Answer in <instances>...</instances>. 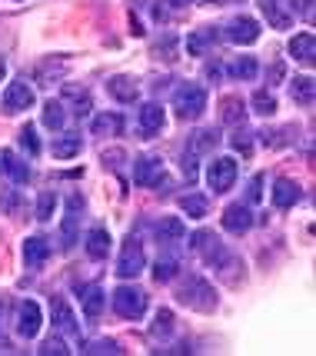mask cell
I'll use <instances>...</instances> for the list:
<instances>
[{"instance_id": "cell-1", "label": "cell", "mask_w": 316, "mask_h": 356, "mask_svg": "<svg viewBox=\"0 0 316 356\" xmlns=\"http://www.w3.org/2000/svg\"><path fill=\"white\" fill-rule=\"evenodd\" d=\"M176 300H180L183 307H190V310H200V313H213V310H217V303H220L217 290H213V286H210L200 273H190V277L183 280V286L176 290Z\"/></svg>"}, {"instance_id": "cell-2", "label": "cell", "mask_w": 316, "mask_h": 356, "mask_svg": "<svg viewBox=\"0 0 316 356\" xmlns=\"http://www.w3.org/2000/svg\"><path fill=\"white\" fill-rule=\"evenodd\" d=\"M190 250H197L200 257H203L210 266H217V270H223V266L230 264L233 257H230V250L223 247L220 240H217V233H210V230H197V233H190Z\"/></svg>"}, {"instance_id": "cell-3", "label": "cell", "mask_w": 316, "mask_h": 356, "mask_svg": "<svg viewBox=\"0 0 316 356\" xmlns=\"http://www.w3.org/2000/svg\"><path fill=\"white\" fill-rule=\"evenodd\" d=\"M174 110L183 120H197L206 110V90L200 83H180L174 93Z\"/></svg>"}, {"instance_id": "cell-4", "label": "cell", "mask_w": 316, "mask_h": 356, "mask_svg": "<svg viewBox=\"0 0 316 356\" xmlns=\"http://www.w3.org/2000/svg\"><path fill=\"white\" fill-rule=\"evenodd\" d=\"M143 266H147V253H143L140 236H126L124 247H120V257H117V277L133 280L143 273Z\"/></svg>"}, {"instance_id": "cell-5", "label": "cell", "mask_w": 316, "mask_h": 356, "mask_svg": "<svg viewBox=\"0 0 316 356\" xmlns=\"http://www.w3.org/2000/svg\"><path fill=\"white\" fill-rule=\"evenodd\" d=\"M237 177H240V167L233 156H213L210 167H206V184H210V190H217V193L233 190Z\"/></svg>"}, {"instance_id": "cell-6", "label": "cell", "mask_w": 316, "mask_h": 356, "mask_svg": "<svg viewBox=\"0 0 316 356\" xmlns=\"http://www.w3.org/2000/svg\"><path fill=\"white\" fill-rule=\"evenodd\" d=\"M110 300H113V310L120 313L124 320H140L147 313V293L137 290V286H117L110 293Z\"/></svg>"}, {"instance_id": "cell-7", "label": "cell", "mask_w": 316, "mask_h": 356, "mask_svg": "<svg viewBox=\"0 0 316 356\" xmlns=\"http://www.w3.org/2000/svg\"><path fill=\"white\" fill-rule=\"evenodd\" d=\"M33 104H37V93H33V87L27 83V80H14V83H7L3 87V97H0V107H3V113H24V110H31Z\"/></svg>"}, {"instance_id": "cell-8", "label": "cell", "mask_w": 316, "mask_h": 356, "mask_svg": "<svg viewBox=\"0 0 316 356\" xmlns=\"http://www.w3.org/2000/svg\"><path fill=\"white\" fill-rule=\"evenodd\" d=\"M223 37H226L230 44H237V47H250V44L260 40V24H256L253 17H247V14H237V17H230V20H226Z\"/></svg>"}, {"instance_id": "cell-9", "label": "cell", "mask_w": 316, "mask_h": 356, "mask_svg": "<svg viewBox=\"0 0 316 356\" xmlns=\"http://www.w3.org/2000/svg\"><path fill=\"white\" fill-rule=\"evenodd\" d=\"M40 323H44V310L37 300H20L17 303V333L24 340H33L40 333Z\"/></svg>"}, {"instance_id": "cell-10", "label": "cell", "mask_w": 316, "mask_h": 356, "mask_svg": "<svg viewBox=\"0 0 316 356\" xmlns=\"http://www.w3.org/2000/svg\"><path fill=\"white\" fill-rule=\"evenodd\" d=\"M80 210H83V200H80L77 193H70V197H67V213H63V223H60V247L63 250H74V247H77Z\"/></svg>"}, {"instance_id": "cell-11", "label": "cell", "mask_w": 316, "mask_h": 356, "mask_svg": "<svg viewBox=\"0 0 316 356\" xmlns=\"http://www.w3.org/2000/svg\"><path fill=\"white\" fill-rule=\"evenodd\" d=\"M133 180L140 186H167V173L157 156H137L133 163Z\"/></svg>"}, {"instance_id": "cell-12", "label": "cell", "mask_w": 316, "mask_h": 356, "mask_svg": "<svg viewBox=\"0 0 316 356\" xmlns=\"http://www.w3.org/2000/svg\"><path fill=\"white\" fill-rule=\"evenodd\" d=\"M0 173L10 177L14 184H31V163H24L14 150H0Z\"/></svg>"}, {"instance_id": "cell-13", "label": "cell", "mask_w": 316, "mask_h": 356, "mask_svg": "<svg viewBox=\"0 0 316 356\" xmlns=\"http://www.w3.org/2000/svg\"><path fill=\"white\" fill-rule=\"evenodd\" d=\"M253 227V213L247 203H230L226 210H223V230L230 233H247Z\"/></svg>"}, {"instance_id": "cell-14", "label": "cell", "mask_w": 316, "mask_h": 356, "mask_svg": "<svg viewBox=\"0 0 316 356\" xmlns=\"http://www.w3.org/2000/svg\"><path fill=\"white\" fill-rule=\"evenodd\" d=\"M153 233H157L160 243H167V247H176V243H183V240H187V227H183V220H180V217L157 220Z\"/></svg>"}, {"instance_id": "cell-15", "label": "cell", "mask_w": 316, "mask_h": 356, "mask_svg": "<svg viewBox=\"0 0 316 356\" xmlns=\"http://www.w3.org/2000/svg\"><path fill=\"white\" fill-rule=\"evenodd\" d=\"M50 310H53V323H57V330H60V333H70V337H77V333H80L77 313L70 310V303H67L63 296H53Z\"/></svg>"}, {"instance_id": "cell-16", "label": "cell", "mask_w": 316, "mask_h": 356, "mask_svg": "<svg viewBox=\"0 0 316 356\" xmlns=\"http://www.w3.org/2000/svg\"><path fill=\"white\" fill-rule=\"evenodd\" d=\"M107 93H110L113 100H120V104H133L140 97V83L133 77H126V74H120V77L107 80Z\"/></svg>"}, {"instance_id": "cell-17", "label": "cell", "mask_w": 316, "mask_h": 356, "mask_svg": "<svg viewBox=\"0 0 316 356\" xmlns=\"http://www.w3.org/2000/svg\"><path fill=\"white\" fill-rule=\"evenodd\" d=\"M163 127H167L163 107H160V104H143L140 107V134L143 137H157Z\"/></svg>"}, {"instance_id": "cell-18", "label": "cell", "mask_w": 316, "mask_h": 356, "mask_svg": "<svg viewBox=\"0 0 316 356\" xmlns=\"http://www.w3.org/2000/svg\"><path fill=\"white\" fill-rule=\"evenodd\" d=\"M303 200V190H300V184L297 180H276L273 184V203L280 207V210H290V207H297V203Z\"/></svg>"}, {"instance_id": "cell-19", "label": "cell", "mask_w": 316, "mask_h": 356, "mask_svg": "<svg viewBox=\"0 0 316 356\" xmlns=\"http://www.w3.org/2000/svg\"><path fill=\"white\" fill-rule=\"evenodd\" d=\"M103 303H107V293H103V286H97V283H87V286H80V307L83 313L97 320L100 313H103Z\"/></svg>"}, {"instance_id": "cell-20", "label": "cell", "mask_w": 316, "mask_h": 356, "mask_svg": "<svg viewBox=\"0 0 316 356\" xmlns=\"http://www.w3.org/2000/svg\"><path fill=\"white\" fill-rule=\"evenodd\" d=\"M47 257H50V243L44 236H27L24 240V260H27L31 270H40V266L47 264Z\"/></svg>"}, {"instance_id": "cell-21", "label": "cell", "mask_w": 316, "mask_h": 356, "mask_svg": "<svg viewBox=\"0 0 316 356\" xmlns=\"http://www.w3.org/2000/svg\"><path fill=\"white\" fill-rule=\"evenodd\" d=\"M83 247L90 253V260H103L110 253V233L103 230V227H94V230L83 236Z\"/></svg>"}, {"instance_id": "cell-22", "label": "cell", "mask_w": 316, "mask_h": 356, "mask_svg": "<svg viewBox=\"0 0 316 356\" xmlns=\"http://www.w3.org/2000/svg\"><path fill=\"white\" fill-rule=\"evenodd\" d=\"M53 160H74V156L83 150V137L77 134H63V137H53Z\"/></svg>"}, {"instance_id": "cell-23", "label": "cell", "mask_w": 316, "mask_h": 356, "mask_svg": "<svg viewBox=\"0 0 316 356\" xmlns=\"http://www.w3.org/2000/svg\"><path fill=\"white\" fill-rule=\"evenodd\" d=\"M290 54H293L300 63H313V57H316V37H313V33H297V37L290 40Z\"/></svg>"}, {"instance_id": "cell-24", "label": "cell", "mask_w": 316, "mask_h": 356, "mask_svg": "<svg viewBox=\"0 0 316 356\" xmlns=\"http://www.w3.org/2000/svg\"><path fill=\"white\" fill-rule=\"evenodd\" d=\"M313 93H316L313 77L290 80V97H293V104H300V107H313Z\"/></svg>"}, {"instance_id": "cell-25", "label": "cell", "mask_w": 316, "mask_h": 356, "mask_svg": "<svg viewBox=\"0 0 316 356\" xmlns=\"http://www.w3.org/2000/svg\"><path fill=\"white\" fill-rule=\"evenodd\" d=\"M120 130H124V117H120V113H100V117L94 120V134H97V137H107V134H110V137H117Z\"/></svg>"}, {"instance_id": "cell-26", "label": "cell", "mask_w": 316, "mask_h": 356, "mask_svg": "<svg viewBox=\"0 0 316 356\" xmlns=\"http://www.w3.org/2000/svg\"><path fill=\"white\" fill-rule=\"evenodd\" d=\"M256 70H260V67H256L253 57H237V60L226 67V74H230L233 80H253L256 77Z\"/></svg>"}, {"instance_id": "cell-27", "label": "cell", "mask_w": 316, "mask_h": 356, "mask_svg": "<svg viewBox=\"0 0 316 356\" xmlns=\"http://www.w3.org/2000/svg\"><path fill=\"white\" fill-rule=\"evenodd\" d=\"M260 10H263V17H267L273 27H290V14H283L280 10V0H260Z\"/></svg>"}, {"instance_id": "cell-28", "label": "cell", "mask_w": 316, "mask_h": 356, "mask_svg": "<svg viewBox=\"0 0 316 356\" xmlns=\"http://www.w3.org/2000/svg\"><path fill=\"white\" fill-rule=\"evenodd\" d=\"M176 270H180L176 257L174 253H167V257H160L157 264H153V277H157V283H170V280L176 277Z\"/></svg>"}, {"instance_id": "cell-29", "label": "cell", "mask_w": 316, "mask_h": 356, "mask_svg": "<svg viewBox=\"0 0 316 356\" xmlns=\"http://www.w3.org/2000/svg\"><path fill=\"white\" fill-rule=\"evenodd\" d=\"M63 104L60 100H47L44 104V127H50V130H60L63 120H67V113H63Z\"/></svg>"}, {"instance_id": "cell-30", "label": "cell", "mask_w": 316, "mask_h": 356, "mask_svg": "<svg viewBox=\"0 0 316 356\" xmlns=\"http://www.w3.org/2000/svg\"><path fill=\"white\" fill-rule=\"evenodd\" d=\"M180 210L190 213L193 220H200V217H206V210H210V207H206V200L200 197V193H187V197H180Z\"/></svg>"}, {"instance_id": "cell-31", "label": "cell", "mask_w": 316, "mask_h": 356, "mask_svg": "<svg viewBox=\"0 0 316 356\" xmlns=\"http://www.w3.org/2000/svg\"><path fill=\"white\" fill-rule=\"evenodd\" d=\"M250 107L256 110V113H263V117H273V113H276V97L269 90H256L250 97Z\"/></svg>"}, {"instance_id": "cell-32", "label": "cell", "mask_w": 316, "mask_h": 356, "mask_svg": "<svg viewBox=\"0 0 316 356\" xmlns=\"http://www.w3.org/2000/svg\"><path fill=\"white\" fill-rule=\"evenodd\" d=\"M63 97L77 104V113H80V117H87V113L94 110V104H90V93L80 90V87H63Z\"/></svg>"}, {"instance_id": "cell-33", "label": "cell", "mask_w": 316, "mask_h": 356, "mask_svg": "<svg viewBox=\"0 0 316 356\" xmlns=\"http://www.w3.org/2000/svg\"><path fill=\"white\" fill-rule=\"evenodd\" d=\"M174 313L170 310H157V316H153V326H150V333H153V337H170V333H174Z\"/></svg>"}, {"instance_id": "cell-34", "label": "cell", "mask_w": 316, "mask_h": 356, "mask_svg": "<svg viewBox=\"0 0 316 356\" xmlns=\"http://www.w3.org/2000/svg\"><path fill=\"white\" fill-rule=\"evenodd\" d=\"M220 107H223V124H240L243 120V100L240 97H226Z\"/></svg>"}, {"instance_id": "cell-35", "label": "cell", "mask_w": 316, "mask_h": 356, "mask_svg": "<svg viewBox=\"0 0 316 356\" xmlns=\"http://www.w3.org/2000/svg\"><path fill=\"white\" fill-rule=\"evenodd\" d=\"M53 210H57V193H53V190H44V193L37 197V220H50Z\"/></svg>"}, {"instance_id": "cell-36", "label": "cell", "mask_w": 316, "mask_h": 356, "mask_svg": "<svg viewBox=\"0 0 316 356\" xmlns=\"http://www.w3.org/2000/svg\"><path fill=\"white\" fill-rule=\"evenodd\" d=\"M220 143V134L217 130H197L193 134V154H203L210 147H217Z\"/></svg>"}, {"instance_id": "cell-37", "label": "cell", "mask_w": 316, "mask_h": 356, "mask_svg": "<svg viewBox=\"0 0 316 356\" xmlns=\"http://www.w3.org/2000/svg\"><path fill=\"white\" fill-rule=\"evenodd\" d=\"M213 37H217L213 31H197V33H193V37L187 40V50L193 54V57H200L206 47H210V40H213Z\"/></svg>"}, {"instance_id": "cell-38", "label": "cell", "mask_w": 316, "mask_h": 356, "mask_svg": "<svg viewBox=\"0 0 316 356\" xmlns=\"http://www.w3.org/2000/svg\"><path fill=\"white\" fill-rule=\"evenodd\" d=\"M0 207H3V213L17 217V213L24 210V200H20V193H17V190H3V193H0Z\"/></svg>"}, {"instance_id": "cell-39", "label": "cell", "mask_w": 316, "mask_h": 356, "mask_svg": "<svg viewBox=\"0 0 316 356\" xmlns=\"http://www.w3.org/2000/svg\"><path fill=\"white\" fill-rule=\"evenodd\" d=\"M20 147H24L31 156L40 154V137H37V130H33V127H20Z\"/></svg>"}, {"instance_id": "cell-40", "label": "cell", "mask_w": 316, "mask_h": 356, "mask_svg": "<svg viewBox=\"0 0 316 356\" xmlns=\"http://www.w3.org/2000/svg\"><path fill=\"white\" fill-rule=\"evenodd\" d=\"M40 353H44V356H53V353H57V356H67L70 350H67V343H63L60 337H50V340L40 346Z\"/></svg>"}, {"instance_id": "cell-41", "label": "cell", "mask_w": 316, "mask_h": 356, "mask_svg": "<svg viewBox=\"0 0 316 356\" xmlns=\"http://www.w3.org/2000/svg\"><path fill=\"white\" fill-rule=\"evenodd\" d=\"M230 147H233L237 154H250V150H253L250 134H247V130H240V134H233V137H230Z\"/></svg>"}, {"instance_id": "cell-42", "label": "cell", "mask_w": 316, "mask_h": 356, "mask_svg": "<svg viewBox=\"0 0 316 356\" xmlns=\"http://www.w3.org/2000/svg\"><path fill=\"white\" fill-rule=\"evenodd\" d=\"M83 353H120V346L113 340H97V343H90Z\"/></svg>"}, {"instance_id": "cell-43", "label": "cell", "mask_w": 316, "mask_h": 356, "mask_svg": "<svg viewBox=\"0 0 316 356\" xmlns=\"http://www.w3.org/2000/svg\"><path fill=\"white\" fill-rule=\"evenodd\" d=\"M263 184H267V177H263V173H256V177L250 180V193H247V200L250 203L260 200V197H263Z\"/></svg>"}, {"instance_id": "cell-44", "label": "cell", "mask_w": 316, "mask_h": 356, "mask_svg": "<svg viewBox=\"0 0 316 356\" xmlns=\"http://www.w3.org/2000/svg\"><path fill=\"white\" fill-rule=\"evenodd\" d=\"M197 154H183V177H187L190 184H197Z\"/></svg>"}, {"instance_id": "cell-45", "label": "cell", "mask_w": 316, "mask_h": 356, "mask_svg": "<svg viewBox=\"0 0 316 356\" xmlns=\"http://www.w3.org/2000/svg\"><path fill=\"white\" fill-rule=\"evenodd\" d=\"M290 10H293V14H300V17H306V20H313V0H293V3H290Z\"/></svg>"}, {"instance_id": "cell-46", "label": "cell", "mask_w": 316, "mask_h": 356, "mask_svg": "<svg viewBox=\"0 0 316 356\" xmlns=\"http://www.w3.org/2000/svg\"><path fill=\"white\" fill-rule=\"evenodd\" d=\"M37 74H40V80H50V77H60L63 74V63H40V70H37Z\"/></svg>"}, {"instance_id": "cell-47", "label": "cell", "mask_w": 316, "mask_h": 356, "mask_svg": "<svg viewBox=\"0 0 316 356\" xmlns=\"http://www.w3.org/2000/svg\"><path fill=\"white\" fill-rule=\"evenodd\" d=\"M283 74H286L283 63H273V67H269V83H280V80H283Z\"/></svg>"}, {"instance_id": "cell-48", "label": "cell", "mask_w": 316, "mask_h": 356, "mask_svg": "<svg viewBox=\"0 0 316 356\" xmlns=\"http://www.w3.org/2000/svg\"><path fill=\"white\" fill-rule=\"evenodd\" d=\"M206 77H210V80H220L223 77V67H220V63H210V67H206Z\"/></svg>"}, {"instance_id": "cell-49", "label": "cell", "mask_w": 316, "mask_h": 356, "mask_svg": "<svg viewBox=\"0 0 316 356\" xmlns=\"http://www.w3.org/2000/svg\"><path fill=\"white\" fill-rule=\"evenodd\" d=\"M3 74H7V57L0 54V80H3Z\"/></svg>"}]
</instances>
